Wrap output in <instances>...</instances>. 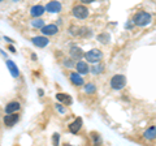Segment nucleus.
<instances>
[{
	"label": "nucleus",
	"mask_w": 156,
	"mask_h": 146,
	"mask_svg": "<svg viewBox=\"0 0 156 146\" xmlns=\"http://www.w3.org/2000/svg\"><path fill=\"white\" fill-rule=\"evenodd\" d=\"M151 20H152V16H151L150 13H147V12H138L133 17V22L135 24V25H138V26L148 25V24L151 22Z\"/></svg>",
	"instance_id": "obj_1"
},
{
	"label": "nucleus",
	"mask_w": 156,
	"mask_h": 146,
	"mask_svg": "<svg viewBox=\"0 0 156 146\" xmlns=\"http://www.w3.org/2000/svg\"><path fill=\"white\" fill-rule=\"evenodd\" d=\"M126 85V78L122 75H116L111 78V87L115 90H121L124 89V86Z\"/></svg>",
	"instance_id": "obj_2"
},
{
	"label": "nucleus",
	"mask_w": 156,
	"mask_h": 146,
	"mask_svg": "<svg viewBox=\"0 0 156 146\" xmlns=\"http://www.w3.org/2000/svg\"><path fill=\"white\" fill-rule=\"evenodd\" d=\"M85 57H86V60L89 63H94V64H96L98 61L101 60L103 53H101V51L96 50V48H92V50H90L89 52L85 53Z\"/></svg>",
	"instance_id": "obj_3"
},
{
	"label": "nucleus",
	"mask_w": 156,
	"mask_h": 146,
	"mask_svg": "<svg viewBox=\"0 0 156 146\" xmlns=\"http://www.w3.org/2000/svg\"><path fill=\"white\" fill-rule=\"evenodd\" d=\"M73 16L78 18V20H83V18L89 16V9L83 5H77L73 8Z\"/></svg>",
	"instance_id": "obj_4"
},
{
	"label": "nucleus",
	"mask_w": 156,
	"mask_h": 146,
	"mask_svg": "<svg viewBox=\"0 0 156 146\" xmlns=\"http://www.w3.org/2000/svg\"><path fill=\"white\" fill-rule=\"evenodd\" d=\"M58 31V27L56 25H44L42 27V33L44 35H55Z\"/></svg>",
	"instance_id": "obj_5"
},
{
	"label": "nucleus",
	"mask_w": 156,
	"mask_h": 146,
	"mask_svg": "<svg viewBox=\"0 0 156 146\" xmlns=\"http://www.w3.org/2000/svg\"><path fill=\"white\" fill-rule=\"evenodd\" d=\"M46 9L48 12H51V13H58L61 11V4L58 2H50L47 4Z\"/></svg>",
	"instance_id": "obj_6"
},
{
	"label": "nucleus",
	"mask_w": 156,
	"mask_h": 146,
	"mask_svg": "<svg viewBox=\"0 0 156 146\" xmlns=\"http://www.w3.org/2000/svg\"><path fill=\"white\" fill-rule=\"evenodd\" d=\"M17 120H18V116L14 114V112L13 114H8V115L4 116V124L8 125V126L14 125V124L17 123Z\"/></svg>",
	"instance_id": "obj_7"
},
{
	"label": "nucleus",
	"mask_w": 156,
	"mask_h": 146,
	"mask_svg": "<svg viewBox=\"0 0 156 146\" xmlns=\"http://www.w3.org/2000/svg\"><path fill=\"white\" fill-rule=\"evenodd\" d=\"M70 56H72L73 60H80V59H82V57L85 56V53H83V51H82L81 48L72 47L70 48Z\"/></svg>",
	"instance_id": "obj_8"
},
{
	"label": "nucleus",
	"mask_w": 156,
	"mask_h": 146,
	"mask_svg": "<svg viewBox=\"0 0 156 146\" xmlns=\"http://www.w3.org/2000/svg\"><path fill=\"white\" fill-rule=\"evenodd\" d=\"M31 42H33L37 47H41V48L46 47V46L48 45V39H47L46 37H34L33 39H31Z\"/></svg>",
	"instance_id": "obj_9"
},
{
	"label": "nucleus",
	"mask_w": 156,
	"mask_h": 146,
	"mask_svg": "<svg viewBox=\"0 0 156 146\" xmlns=\"http://www.w3.org/2000/svg\"><path fill=\"white\" fill-rule=\"evenodd\" d=\"M143 137L146 140H155L156 138V126H150V128H147L144 130V133H143Z\"/></svg>",
	"instance_id": "obj_10"
},
{
	"label": "nucleus",
	"mask_w": 156,
	"mask_h": 146,
	"mask_svg": "<svg viewBox=\"0 0 156 146\" xmlns=\"http://www.w3.org/2000/svg\"><path fill=\"white\" fill-rule=\"evenodd\" d=\"M81 128H82V119H81V118L76 119V120L69 125V130H70L72 133H78V130H80Z\"/></svg>",
	"instance_id": "obj_11"
},
{
	"label": "nucleus",
	"mask_w": 156,
	"mask_h": 146,
	"mask_svg": "<svg viewBox=\"0 0 156 146\" xmlns=\"http://www.w3.org/2000/svg\"><path fill=\"white\" fill-rule=\"evenodd\" d=\"M20 110V103L16 100H12V102H9V103L7 104L5 107V112L7 114H13V112H16V111Z\"/></svg>",
	"instance_id": "obj_12"
},
{
	"label": "nucleus",
	"mask_w": 156,
	"mask_h": 146,
	"mask_svg": "<svg viewBox=\"0 0 156 146\" xmlns=\"http://www.w3.org/2000/svg\"><path fill=\"white\" fill-rule=\"evenodd\" d=\"M76 68H77V72L80 75H86L89 73V65H87L86 61H78L76 64Z\"/></svg>",
	"instance_id": "obj_13"
},
{
	"label": "nucleus",
	"mask_w": 156,
	"mask_h": 146,
	"mask_svg": "<svg viewBox=\"0 0 156 146\" xmlns=\"http://www.w3.org/2000/svg\"><path fill=\"white\" fill-rule=\"evenodd\" d=\"M56 99L60 102V103H64V104H68V106H70L73 103L72 97L66 95V94H56Z\"/></svg>",
	"instance_id": "obj_14"
},
{
	"label": "nucleus",
	"mask_w": 156,
	"mask_h": 146,
	"mask_svg": "<svg viewBox=\"0 0 156 146\" xmlns=\"http://www.w3.org/2000/svg\"><path fill=\"white\" fill-rule=\"evenodd\" d=\"M44 11H46L44 7H42V5H34V7L31 8L30 13H31L33 17H39V16H42V14L44 13Z\"/></svg>",
	"instance_id": "obj_15"
},
{
	"label": "nucleus",
	"mask_w": 156,
	"mask_h": 146,
	"mask_svg": "<svg viewBox=\"0 0 156 146\" xmlns=\"http://www.w3.org/2000/svg\"><path fill=\"white\" fill-rule=\"evenodd\" d=\"M7 67H8V69H9V72H11V75H12L13 77H18V76H20L18 68L16 67V64H14L12 60H8V61H7Z\"/></svg>",
	"instance_id": "obj_16"
},
{
	"label": "nucleus",
	"mask_w": 156,
	"mask_h": 146,
	"mask_svg": "<svg viewBox=\"0 0 156 146\" xmlns=\"http://www.w3.org/2000/svg\"><path fill=\"white\" fill-rule=\"evenodd\" d=\"M70 81L77 86H82L83 85V82H85L83 78L80 76V73H72L70 75Z\"/></svg>",
	"instance_id": "obj_17"
},
{
	"label": "nucleus",
	"mask_w": 156,
	"mask_h": 146,
	"mask_svg": "<svg viewBox=\"0 0 156 146\" xmlns=\"http://www.w3.org/2000/svg\"><path fill=\"white\" fill-rule=\"evenodd\" d=\"M31 25L34 27H37V29H42L43 26H44V21H43V20H33Z\"/></svg>",
	"instance_id": "obj_18"
},
{
	"label": "nucleus",
	"mask_w": 156,
	"mask_h": 146,
	"mask_svg": "<svg viewBox=\"0 0 156 146\" xmlns=\"http://www.w3.org/2000/svg\"><path fill=\"white\" fill-rule=\"evenodd\" d=\"M98 41H100L103 45H105L109 41V35L108 34H100V35H98Z\"/></svg>",
	"instance_id": "obj_19"
},
{
	"label": "nucleus",
	"mask_w": 156,
	"mask_h": 146,
	"mask_svg": "<svg viewBox=\"0 0 156 146\" xmlns=\"http://www.w3.org/2000/svg\"><path fill=\"white\" fill-rule=\"evenodd\" d=\"M103 69H104L103 65H95V67L91 68L92 73H95V75H99V73H101V72H103Z\"/></svg>",
	"instance_id": "obj_20"
},
{
	"label": "nucleus",
	"mask_w": 156,
	"mask_h": 146,
	"mask_svg": "<svg viewBox=\"0 0 156 146\" xmlns=\"http://www.w3.org/2000/svg\"><path fill=\"white\" fill-rule=\"evenodd\" d=\"M85 90L87 91V93H95V91H96V87H95V85H92V84H87V85L85 86Z\"/></svg>",
	"instance_id": "obj_21"
},
{
	"label": "nucleus",
	"mask_w": 156,
	"mask_h": 146,
	"mask_svg": "<svg viewBox=\"0 0 156 146\" xmlns=\"http://www.w3.org/2000/svg\"><path fill=\"white\" fill-rule=\"evenodd\" d=\"M58 140H60V136H58L57 133L53 134V137H52V144L53 145H57L58 144Z\"/></svg>",
	"instance_id": "obj_22"
},
{
	"label": "nucleus",
	"mask_w": 156,
	"mask_h": 146,
	"mask_svg": "<svg viewBox=\"0 0 156 146\" xmlns=\"http://www.w3.org/2000/svg\"><path fill=\"white\" fill-rule=\"evenodd\" d=\"M72 61H73V60H65V63H64V64H65L66 67H69V68H70V67H73V65H74V64H73Z\"/></svg>",
	"instance_id": "obj_23"
},
{
	"label": "nucleus",
	"mask_w": 156,
	"mask_h": 146,
	"mask_svg": "<svg viewBox=\"0 0 156 146\" xmlns=\"http://www.w3.org/2000/svg\"><path fill=\"white\" fill-rule=\"evenodd\" d=\"M56 108H57L58 111H60V112H62V114H64V108H62V107H61L60 104H57V106H56Z\"/></svg>",
	"instance_id": "obj_24"
},
{
	"label": "nucleus",
	"mask_w": 156,
	"mask_h": 146,
	"mask_svg": "<svg viewBox=\"0 0 156 146\" xmlns=\"http://www.w3.org/2000/svg\"><path fill=\"white\" fill-rule=\"evenodd\" d=\"M82 3H85V4H89V3H92V2H95V0H81Z\"/></svg>",
	"instance_id": "obj_25"
},
{
	"label": "nucleus",
	"mask_w": 156,
	"mask_h": 146,
	"mask_svg": "<svg viewBox=\"0 0 156 146\" xmlns=\"http://www.w3.org/2000/svg\"><path fill=\"white\" fill-rule=\"evenodd\" d=\"M9 50H11V51H12V52H16V50H14V48H13V47H12V46H9Z\"/></svg>",
	"instance_id": "obj_26"
},
{
	"label": "nucleus",
	"mask_w": 156,
	"mask_h": 146,
	"mask_svg": "<svg viewBox=\"0 0 156 146\" xmlns=\"http://www.w3.org/2000/svg\"><path fill=\"white\" fill-rule=\"evenodd\" d=\"M0 2H2V0H0Z\"/></svg>",
	"instance_id": "obj_27"
}]
</instances>
